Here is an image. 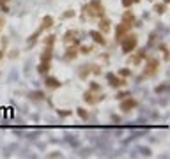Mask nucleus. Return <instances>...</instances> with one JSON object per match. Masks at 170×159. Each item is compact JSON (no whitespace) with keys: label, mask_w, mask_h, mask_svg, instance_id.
Segmentation results:
<instances>
[{"label":"nucleus","mask_w":170,"mask_h":159,"mask_svg":"<svg viewBox=\"0 0 170 159\" xmlns=\"http://www.w3.org/2000/svg\"><path fill=\"white\" fill-rule=\"evenodd\" d=\"M154 11L159 12V14H161V12H165V4H158V6L154 7Z\"/></svg>","instance_id":"obj_18"},{"label":"nucleus","mask_w":170,"mask_h":159,"mask_svg":"<svg viewBox=\"0 0 170 159\" xmlns=\"http://www.w3.org/2000/svg\"><path fill=\"white\" fill-rule=\"evenodd\" d=\"M121 41H122V51H124V53H131L133 49L137 48V43H138L135 35H126V37H122Z\"/></svg>","instance_id":"obj_2"},{"label":"nucleus","mask_w":170,"mask_h":159,"mask_svg":"<svg viewBox=\"0 0 170 159\" xmlns=\"http://www.w3.org/2000/svg\"><path fill=\"white\" fill-rule=\"evenodd\" d=\"M135 21V16H133V12H124V21L122 23H128V25H131V23Z\"/></svg>","instance_id":"obj_12"},{"label":"nucleus","mask_w":170,"mask_h":159,"mask_svg":"<svg viewBox=\"0 0 170 159\" xmlns=\"http://www.w3.org/2000/svg\"><path fill=\"white\" fill-rule=\"evenodd\" d=\"M46 85H48L50 88H59L61 87V82H57L55 78H48V80H46Z\"/></svg>","instance_id":"obj_11"},{"label":"nucleus","mask_w":170,"mask_h":159,"mask_svg":"<svg viewBox=\"0 0 170 159\" xmlns=\"http://www.w3.org/2000/svg\"><path fill=\"white\" fill-rule=\"evenodd\" d=\"M129 28H131V25H128V23H121V25L117 27V37H119V41L124 37L126 32H129Z\"/></svg>","instance_id":"obj_7"},{"label":"nucleus","mask_w":170,"mask_h":159,"mask_svg":"<svg viewBox=\"0 0 170 159\" xmlns=\"http://www.w3.org/2000/svg\"><path fill=\"white\" fill-rule=\"evenodd\" d=\"M50 58H51V46H46L43 51V55H41V60L43 62H50Z\"/></svg>","instance_id":"obj_9"},{"label":"nucleus","mask_w":170,"mask_h":159,"mask_svg":"<svg viewBox=\"0 0 170 159\" xmlns=\"http://www.w3.org/2000/svg\"><path fill=\"white\" fill-rule=\"evenodd\" d=\"M128 96H131V94H128V92H122V94H119L117 97H119V99H124V97H128Z\"/></svg>","instance_id":"obj_20"},{"label":"nucleus","mask_w":170,"mask_h":159,"mask_svg":"<svg viewBox=\"0 0 170 159\" xmlns=\"http://www.w3.org/2000/svg\"><path fill=\"white\" fill-rule=\"evenodd\" d=\"M76 55H78V51L75 48H67V51H66V58H76Z\"/></svg>","instance_id":"obj_13"},{"label":"nucleus","mask_w":170,"mask_h":159,"mask_svg":"<svg viewBox=\"0 0 170 159\" xmlns=\"http://www.w3.org/2000/svg\"><path fill=\"white\" fill-rule=\"evenodd\" d=\"M158 67H159V62L156 60V58H151V60L147 62V69L143 71V76H153V74H156L158 72Z\"/></svg>","instance_id":"obj_3"},{"label":"nucleus","mask_w":170,"mask_h":159,"mask_svg":"<svg viewBox=\"0 0 170 159\" xmlns=\"http://www.w3.org/2000/svg\"><path fill=\"white\" fill-rule=\"evenodd\" d=\"M78 115L82 117V119H87V117H89V113H87L85 110H83V108H78Z\"/></svg>","instance_id":"obj_19"},{"label":"nucleus","mask_w":170,"mask_h":159,"mask_svg":"<svg viewBox=\"0 0 170 159\" xmlns=\"http://www.w3.org/2000/svg\"><path fill=\"white\" fill-rule=\"evenodd\" d=\"M99 28H101L103 32H108V30H110V21H108V20H103V21L99 23Z\"/></svg>","instance_id":"obj_14"},{"label":"nucleus","mask_w":170,"mask_h":159,"mask_svg":"<svg viewBox=\"0 0 170 159\" xmlns=\"http://www.w3.org/2000/svg\"><path fill=\"white\" fill-rule=\"evenodd\" d=\"M4 27V20H2V18H0V28Z\"/></svg>","instance_id":"obj_22"},{"label":"nucleus","mask_w":170,"mask_h":159,"mask_svg":"<svg viewBox=\"0 0 170 159\" xmlns=\"http://www.w3.org/2000/svg\"><path fill=\"white\" fill-rule=\"evenodd\" d=\"M0 2H2V4H6V2H9V0H0Z\"/></svg>","instance_id":"obj_23"},{"label":"nucleus","mask_w":170,"mask_h":159,"mask_svg":"<svg viewBox=\"0 0 170 159\" xmlns=\"http://www.w3.org/2000/svg\"><path fill=\"white\" fill-rule=\"evenodd\" d=\"M0 6H2V2H0Z\"/></svg>","instance_id":"obj_24"},{"label":"nucleus","mask_w":170,"mask_h":159,"mask_svg":"<svg viewBox=\"0 0 170 159\" xmlns=\"http://www.w3.org/2000/svg\"><path fill=\"white\" fill-rule=\"evenodd\" d=\"M51 25H53V18L51 16H44L43 25H41V30H46V28H50Z\"/></svg>","instance_id":"obj_10"},{"label":"nucleus","mask_w":170,"mask_h":159,"mask_svg":"<svg viewBox=\"0 0 170 159\" xmlns=\"http://www.w3.org/2000/svg\"><path fill=\"white\" fill-rule=\"evenodd\" d=\"M104 96L101 92H98V94H92V92H87L85 96H83V99L87 101V103H90V104H94V103H98V101H101Z\"/></svg>","instance_id":"obj_5"},{"label":"nucleus","mask_w":170,"mask_h":159,"mask_svg":"<svg viewBox=\"0 0 170 159\" xmlns=\"http://www.w3.org/2000/svg\"><path fill=\"white\" fill-rule=\"evenodd\" d=\"M121 74H122V76H129V74H131V71H128V69H124V71H121Z\"/></svg>","instance_id":"obj_21"},{"label":"nucleus","mask_w":170,"mask_h":159,"mask_svg":"<svg viewBox=\"0 0 170 159\" xmlns=\"http://www.w3.org/2000/svg\"><path fill=\"white\" fill-rule=\"evenodd\" d=\"M80 51H82L83 55H89V53L92 51V46H82V48H80Z\"/></svg>","instance_id":"obj_16"},{"label":"nucleus","mask_w":170,"mask_h":159,"mask_svg":"<svg viewBox=\"0 0 170 159\" xmlns=\"http://www.w3.org/2000/svg\"><path fill=\"white\" fill-rule=\"evenodd\" d=\"M50 71V62H41L39 66V72H48Z\"/></svg>","instance_id":"obj_15"},{"label":"nucleus","mask_w":170,"mask_h":159,"mask_svg":"<svg viewBox=\"0 0 170 159\" xmlns=\"http://www.w3.org/2000/svg\"><path fill=\"white\" fill-rule=\"evenodd\" d=\"M90 37H92L98 44H106V41H104V37H103V34L96 32V30H92V32H90Z\"/></svg>","instance_id":"obj_8"},{"label":"nucleus","mask_w":170,"mask_h":159,"mask_svg":"<svg viewBox=\"0 0 170 159\" xmlns=\"http://www.w3.org/2000/svg\"><path fill=\"white\" fill-rule=\"evenodd\" d=\"M83 12L89 16H96V18H103L104 16V7L99 0H92L89 6L83 7Z\"/></svg>","instance_id":"obj_1"},{"label":"nucleus","mask_w":170,"mask_h":159,"mask_svg":"<svg viewBox=\"0 0 170 159\" xmlns=\"http://www.w3.org/2000/svg\"><path fill=\"white\" fill-rule=\"evenodd\" d=\"M138 0H122V6L124 7H129V6H133V4H137Z\"/></svg>","instance_id":"obj_17"},{"label":"nucleus","mask_w":170,"mask_h":159,"mask_svg":"<svg viewBox=\"0 0 170 159\" xmlns=\"http://www.w3.org/2000/svg\"><path fill=\"white\" fill-rule=\"evenodd\" d=\"M133 108H137V101L128 96L126 101H122V103H121V110L122 111H129V110H133Z\"/></svg>","instance_id":"obj_4"},{"label":"nucleus","mask_w":170,"mask_h":159,"mask_svg":"<svg viewBox=\"0 0 170 159\" xmlns=\"http://www.w3.org/2000/svg\"><path fill=\"white\" fill-rule=\"evenodd\" d=\"M108 80H110V85H112V87H115V88L124 87V85H126V80L117 78V76H114V74H108Z\"/></svg>","instance_id":"obj_6"}]
</instances>
